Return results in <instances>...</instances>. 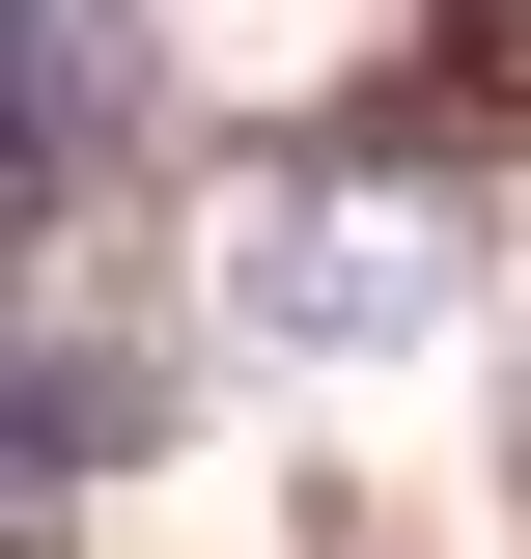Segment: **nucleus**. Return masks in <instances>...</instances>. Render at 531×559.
<instances>
[{
	"mask_svg": "<svg viewBox=\"0 0 531 559\" xmlns=\"http://www.w3.org/2000/svg\"><path fill=\"white\" fill-rule=\"evenodd\" d=\"M0 168H28V224H84V168H140V112H168V84H140V0H0Z\"/></svg>",
	"mask_w": 531,
	"mask_h": 559,
	"instance_id": "nucleus-1",
	"label": "nucleus"
},
{
	"mask_svg": "<svg viewBox=\"0 0 531 559\" xmlns=\"http://www.w3.org/2000/svg\"><path fill=\"white\" fill-rule=\"evenodd\" d=\"M140 419H168V336H28V392H0V448H28V503H84L140 448Z\"/></svg>",
	"mask_w": 531,
	"mask_h": 559,
	"instance_id": "nucleus-2",
	"label": "nucleus"
}]
</instances>
